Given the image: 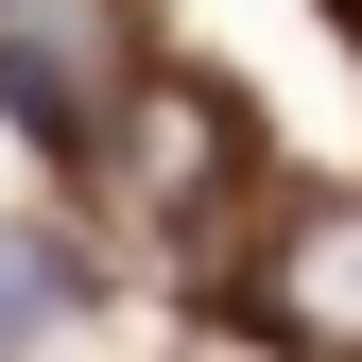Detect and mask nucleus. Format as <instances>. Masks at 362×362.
Here are the masks:
<instances>
[{"label":"nucleus","instance_id":"nucleus-2","mask_svg":"<svg viewBox=\"0 0 362 362\" xmlns=\"http://www.w3.org/2000/svg\"><path fill=\"white\" fill-rule=\"evenodd\" d=\"M139 156H156V207H207V173H224V104H207V86H139Z\"/></svg>","mask_w":362,"mask_h":362},{"label":"nucleus","instance_id":"nucleus-4","mask_svg":"<svg viewBox=\"0 0 362 362\" xmlns=\"http://www.w3.org/2000/svg\"><path fill=\"white\" fill-rule=\"evenodd\" d=\"M345 18H362V0H345Z\"/></svg>","mask_w":362,"mask_h":362},{"label":"nucleus","instance_id":"nucleus-3","mask_svg":"<svg viewBox=\"0 0 362 362\" xmlns=\"http://www.w3.org/2000/svg\"><path fill=\"white\" fill-rule=\"evenodd\" d=\"M52 328V276H35V259H0V345H35Z\"/></svg>","mask_w":362,"mask_h":362},{"label":"nucleus","instance_id":"nucleus-1","mask_svg":"<svg viewBox=\"0 0 362 362\" xmlns=\"http://www.w3.org/2000/svg\"><path fill=\"white\" fill-rule=\"evenodd\" d=\"M276 345L293 362H362V207H310L276 242Z\"/></svg>","mask_w":362,"mask_h":362}]
</instances>
